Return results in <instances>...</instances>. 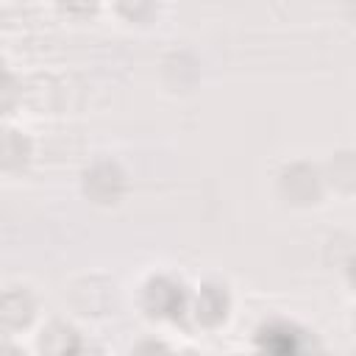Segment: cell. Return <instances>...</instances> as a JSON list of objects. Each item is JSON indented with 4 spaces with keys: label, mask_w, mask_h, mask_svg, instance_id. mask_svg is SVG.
<instances>
[{
    "label": "cell",
    "mask_w": 356,
    "mask_h": 356,
    "mask_svg": "<svg viewBox=\"0 0 356 356\" xmlns=\"http://www.w3.org/2000/svg\"><path fill=\"white\" fill-rule=\"evenodd\" d=\"M203 300H206V303H200V314H203L206 320H217V317L222 314V309H225V298H222L214 286H206Z\"/></svg>",
    "instance_id": "obj_3"
},
{
    "label": "cell",
    "mask_w": 356,
    "mask_h": 356,
    "mask_svg": "<svg viewBox=\"0 0 356 356\" xmlns=\"http://www.w3.org/2000/svg\"><path fill=\"white\" fill-rule=\"evenodd\" d=\"M261 342L264 348L275 350V353H292L295 350V331L284 328V325H273V328H264L261 331Z\"/></svg>",
    "instance_id": "obj_2"
},
{
    "label": "cell",
    "mask_w": 356,
    "mask_h": 356,
    "mask_svg": "<svg viewBox=\"0 0 356 356\" xmlns=\"http://www.w3.org/2000/svg\"><path fill=\"white\" fill-rule=\"evenodd\" d=\"M70 8H78V11H86V8H92L95 6V0H64Z\"/></svg>",
    "instance_id": "obj_4"
},
{
    "label": "cell",
    "mask_w": 356,
    "mask_h": 356,
    "mask_svg": "<svg viewBox=\"0 0 356 356\" xmlns=\"http://www.w3.org/2000/svg\"><path fill=\"white\" fill-rule=\"evenodd\" d=\"M147 303L161 314H175L181 312V289L167 281H156L147 289Z\"/></svg>",
    "instance_id": "obj_1"
}]
</instances>
